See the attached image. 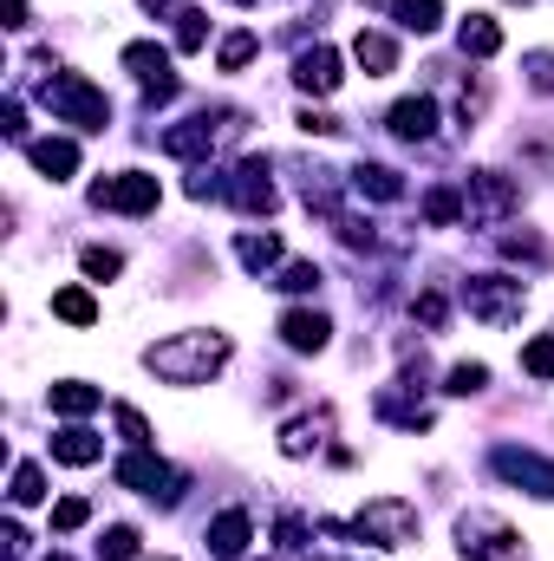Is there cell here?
<instances>
[{
	"instance_id": "1",
	"label": "cell",
	"mask_w": 554,
	"mask_h": 561,
	"mask_svg": "<svg viewBox=\"0 0 554 561\" xmlns=\"http://www.w3.org/2000/svg\"><path fill=\"white\" fill-rule=\"evenodd\" d=\"M143 366H150L163 386H209V379L229 366V333H216V327L170 333V340L143 346Z\"/></svg>"
},
{
	"instance_id": "2",
	"label": "cell",
	"mask_w": 554,
	"mask_h": 561,
	"mask_svg": "<svg viewBox=\"0 0 554 561\" xmlns=\"http://www.w3.org/2000/svg\"><path fill=\"white\" fill-rule=\"evenodd\" d=\"M39 105H46L59 125H79V131H105V125H112V99H105L85 72H46V79H39Z\"/></svg>"
},
{
	"instance_id": "3",
	"label": "cell",
	"mask_w": 554,
	"mask_h": 561,
	"mask_svg": "<svg viewBox=\"0 0 554 561\" xmlns=\"http://www.w3.org/2000/svg\"><path fill=\"white\" fill-rule=\"evenodd\" d=\"M242 131H249V112L216 105V112H196V118L170 125V131H163V150H170V157H183V163H203V157H216L222 144H235Z\"/></svg>"
},
{
	"instance_id": "4",
	"label": "cell",
	"mask_w": 554,
	"mask_h": 561,
	"mask_svg": "<svg viewBox=\"0 0 554 561\" xmlns=\"http://www.w3.org/2000/svg\"><path fill=\"white\" fill-rule=\"evenodd\" d=\"M333 536H359V542H379V549H405V542H417V510L405 503V496H372L346 529L339 523H326Z\"/></svg>"
},
{
	"instance_id": "5",
	"label": "cell",
	"mask_w": 554,
	"mask_h": 561,
	"mask_svg": "<svg viewBox=\"0 0 554 561\" xmlns=\"http://www.w3.org/2000/svg\"><path fill=\"white\" fill-rule=\"evenodd\" d=\"M457 556L463 561H522V536L496 510H463L457 516Z\"/></svg>"
},
{
	"instance_id": "6",
	"label": "cell",
	"mask_w": 554,
	"mask_h": 561,
	"mask_svg": "<svg viewBox=\"0 0 554 561\" xmlns=\"http://www.w3.org/2000/svg\"><path fill=\"white\" fill-rule=\"evenodd\" d=\"M463 307H470V320H483V327H516L522 307H529V287L516 275H470Z\"/></svg>"
},
{
	"instance_id": "7",
	"label": "cell",
	"mask_w": 554,
	"mask_h": 561,
	"mask_svg": "<svg viewBox=\"0 0 554 561\" xmlns=\"http://www.w3.org/2000/svg\"><path fill=\"white\" fill-rule=\"evenodd\" d=\"M112 477H118L125 490H138V496H157V503H176V496H183V470H170L163 457H150V444H131V450L112 463Z\"/></svg>"
},
{
	"instance_id": "8",
	"label": "cell",
	"mask_w": 554,
	"mask_h": 561,
	"mask_svg": "<svg viewBox=\"0 0 554 561\" xmlns=\"http://www.w3.org/2000/svg\"><path fill=\"white\" fill-rule=\"evenodd\" d=\"M516 203H522L516 176H503V170H470V183H463V216H470V222H503Z\"/></svg>"
},
{
	"instance_id": "9",
	"label": "cell",
	"mask_w": 554,
	"mask_h": 561,
	"mask_svg": "<svg viewBox=\"0 0 554 561\" xmlns=\"http://www.w3.org/2000/svg\"><path fill=\"white\" fill-rule=\"evenodd\" d=\"M92 203H99V209H118V216H150V209L163 203V190H157V176H143V170H118V176H99V183H92Z\"/></svg>"
},
{
	"instance_id": "10",
	"label": "cell",
	"mask_w": 554,
	"mask_h": 561,
	"mask_svg": "<svg viewBox=\"0 0 554 561\" xmlns=\"http://www.w3.org/2000/svg\"><path fill=\"white\" fill-rule=\"evenodd\" d=\"M489 470H496V477H509V483H522L529 496H549V503H554V457H542V450L496 444V450H489Z\"/></svg>"
},
{
	"instance_id": "11",
	"label": "cell",
	"mask_w": 554,
	"mask_h": 561,
	"mask_svg": "<svg viewBox=\"0 0 554 561\" xmlns=\"http://www.w3.org/2000/svg\"><path fill=\"white\" fill-rule=\"evenodd\" d=\"M125 66L138 72V85H143V99H150V105L176 99V85H183V79L170 72V53H163L157 39H131V46H125Z\"/></svg>"
},
{
	"instance_id": "12",
	"label": "cell",
	"mask_w": 554,
	"mask_h": 561,
	"mask_svg": "<svg viewBox=\"0 0 554 561\" xmlns=\"http://www.w3.org/2000/svg\"><path fill=\"white\" fill-rule=\"evenodd\" d=\"M222 203H235V209H249V216H268L275 209V183H268V163H235L229 176H222Z\"/></svg>"
},
{
	"instance_id": "13",
	"label": "cell",
	"mask_w": 554,
	"mask_h": 561,
	"mask_svg": "<svg viewBox=\"0 0 554 561\" xmlns=\"http://www.w3.org/2000/svg\"><path fill=\"white\" fill-rule=\"evenodd\" d=\"M280 340H287V353H326L333 320H326L320 307H287V313H280Z\"/></svg>"
},
{
	"instance_id": "14",
	"label": "cell",
	"mask_w": 554,
	"mask_h": 561,
	"mask_svg": "<svg viewBox=\"0 0 554 561\" xmlns=\"http://www.w3.org/2000/svg\"><path fill=\"white\" fill-rule=\"evenodd\" d=\"M339 79H346V72H339V53H333V46H307V53L293 59V85L313 92V99L339 92Z\"/></svg>"
},
{
	"instance_id": "15",
	"label": "cell",
	"mask_w": 554,
	"mask_h": 561,
	"mask_svg": "<svg viewBox=\"0 0 554 561\" xmlns=\"http://www.w3.org/2000/svg\"><path fill=\"white\" fill-rule=\"evenodd\" d=\"M326 437H333V412H326V405H320V412H300V419L280 424V457H313Z\"/></svg>"
},
{
	"instance_id": "16",
	"label": "cell",
	"mask_w": 554,
	"mask_h": 561,
	"mask_svg": "<svg viewBox=\"0 0 554 561\" xmlns=\"http://www.w3.org/2000/svg\"><path fill=\"white\" fill-rule=\"evenodd\" d=\"M385 125H392V138H405V144H430L437 138V99H424V92L417 99H399Z\"/></svg>"
},
{
	"instance_id": "17",
	"label": "cell",
	"mask_w": 554,
	"mask_h": 561,
	"mask_svg": "<svg viewBox=\"0 0 554 561\" xmlns=\"http://www.w3.org/2000/svg\"><path fill=\"white\" fill-rule=\"evenodd\" d=\"M255 542V523H249V510H222L216 523H209V556L216 561H242V549Z\"/></svg>"
},
{
	"instance_id": "18",
	"label": "cell",
	"mask_w": 554,
	"mask_h": 561,
	"mask_svg": "<svg viewBox=\"0 0 554 561\" xmlns=\"http://www.w3.org/2000/svg\"><path fill=\"white\" fill-rule=\"evenodd\" d=\"M26 163H33L39 176L66 183V176L79 170V144H72V138H33V144H26Z\"/></svg>"
},
{
	"instance_id": "19",
	"label": "cell",
	"mask_w": 554,
	"mask_h": 561,
	"mask_svg": "<svg viewBox=\"0 0 554 561\" xmlns=\"http://www.w3.org/2000/svg\"><path fill=\"white\" fill-rule=\"evenodd\" d=\"M105 457V444L85 431V424H66V431H53V463H72V470H85V463H99Z\"/></svg>"
},
{
	"instance_id": "20",
	"label": "cell",
	"mask_w": 554,
	"mask_h": 561,
	"mask_svg": "<svg viewBox=\"0 0 554 561\" xmlns=\"http://www.w3.org/2000/svg\"><path fill=\"white\" fill-rule=\"evenodd\" d=\"M457 46H463V59H496V53H503V26H496L489 13H470V20L457 26Z\"/></svg>"
},
{
	"instance_id": "21",
	"label": "cell",
	"mask_w": 554,
	"mask_h": 561,
	"mask_svg": "<svg viewBox=\"0 0 554 561\" xmlns=\"http://www.w3.org/2000/svg\"><path fill=\"white\" fill-rule=\"evenodd\" d=\"M235 255H242V268H249V275H268V268H280V236H275V229H262V236H255V229H242V236H235Z\"/></svg>"
},
{
	"instance_id": "22",
	"label": "cell",
	"mask_w": 554,
	"mask_h": 561,
	"mask_svg": "<svg viewBox=\"0 0 554 561\" xmlns=\"http://www.w3.org/2000/svg\"><path fill=\"white\" fill-rule=\"evenodd\" d=\"M353 190L372 196V203H399V196H405V176H399L392 163H359V170H353Z\"/></svg>"
},
{
	"instance_id": "23",
	"label": "cell",
	"mask_w": 554,
	"mask_h": 561,
	"mask_svg": "<svg viewBox=\"0 0 554 561\" xmlns=\"http://www.w3.org/2000/svg\"><path fill=\"white\" fill-rule=\"evenodd\" d=\"M353 59H359V66H366L372 79H385V72H399V46H392L385 33H359V39H353Z\"/></svg>"
},
{
	"instance_id": "24",
	"label": "cell",
	"mask_w": 554,
	"mask_h": 561,
	"mask_svg": "<svg viewBox=\"0 0 554 561\" xmlns=\"http://www.w3.org/2000/svg\"><path fill=\"white\" fill-rule=\"evenodd\" d=\"M46 399H53L59 419H85V412H99V386H85V379H59Z\"/></svg>"
},
{
	"instance_id": "25",
	"label": "cell",
	"mask_w": 554,
	"mask_h": 561,
	"mask_svg": "<svg viewBox=\"0 0 554 561\" xmlns=\"http://www.w3.org/2000/svg\"><path fill=\"white\" fill-rule=\"evenodd\" d=\"M379 7H392L405 33H437L443 26V0H379Z\"/></svg>"
},
{
	"instance_id": "26",
	"label": "cell",
	"mask_w": 554,
	"mask_h": 561,
	"mask_svg": "<svg viewBox=\"0 0 554 561\" xmlns=\"http://www.w3.org/2000/svg\"><path fill=\"white\" fill-rule=\"evenodd\" d=\"M53 313H59L66 327H92V320H99V300H92L85 287H59V294H53Z\"/></svg>"
},
{
	"instance_id": "27",
	"label": "cell",
	"mask_w": 554,
	"mask_h": 561,
	"mask_svg": "<svg viewBox=\"0 0 554 561\" xmlns=\"http://www.w3.org/2000/svg\"><path fill=\"white\" fill-rule=\"evenodd\" d=\"M13 510H33V503H46V470L39 463H13Z\"/></svg>"
},
{
	"instance_id": "28",
	"label": "cell",
	"mask_w": 554,
	"mask_h": 561,
	"mask_svg": "<svg viewBox=\"0 0 554 561\" xmlns=\"http://www.w3.org/2000/svg\"><path fill=\"white\" fill-rule=\"evenodd\" d=\"M176 46L183 53H203L209 46V13L203 7H176Z\"/></svg>"
},
{
	"instance_id": "29",
	"label": "cell",
	"mask_w": 554,
	"mask_h": 561,
	"mask_svg": "<svg viewBox=\"0 0 554 561\" xmlns=\"http://www.w3.org/2000/svg\"><path fill=\"white\" fill-rule=\"evenodd\" d=\"M255 46H262V39H255L249 26H235V33H229V39L216 46V66H222V72H242V66L255 59Z\"/></svg>"
},
{
	"instance_id": "30",
	"label": "cell",
	"mask_w": 554,
	"mask_h": 561,
	"mask_svg": "<svg viewBox=\"0 0 554 561\" xmlns=\"http://www.w3.org/2000/svg\"><path fill=\"white\" fill-rule=\"evenodd\" d=\"M483 386H489V366H483V359H463V366H450V379H443L450 399H476Z\"/></svg>"
},
{
	"instance_id": "31",
	"label": "cell",
	"mask_w": 554,
	"mask_h": 561,
	"mask_svg": "<svg viewBox=\"0 0 554 561\" xmlns=\"http://www.w3.org/2000/svg\"><path fill=\"white\" fill-rule=\"evenodd\" d=\"M424 222H437V229L463 222V190H430L424 196Z\"/></svg>"
},
{
	"instance_id": "32",
	"label": "cell",
	"mask_w": 554,
	"mask_h": 561,
	"mask_svg": "<svg viewBox=\"0 0 554 561\" xmlns=\"http://www.w3.org/2000/svg\"><path fill=\"white\" fill-rule=\"evenodd\" d=\"M522 373H529V379H554V333H535V340L522 346Z\"/></svg>"
},
{
	"instance_id": "33",
	"label": "cell",
	"mask_w": 554,
	"mask_h": 561,
	"mask_svg": "<svg viewBox=\"0 0 554 561\" xmlns=\"http://www.w3.org/2000/svg\"><path fill=\"white\" fill-rule=\"evenodd\" d=\"M412 320H417V327H430V333H437V327L450 320V300H443L437 287H424V294H412Z\"/></svg>"
},
{
	"instance_id": "34",
	"label": "cell",
	"mask_w": 554,
	"mask_h": 561,
	"mask_svg": "<svg viewBox=\"0 0 554 561\" xmlns=\"http://www.w3.org/2000/svg\"><path fill=\"white\" fill-rule=\"evenodd\" d=\"M79 268H85V280H118L125 275V255H118V249H85Z\"/></svg>"
},
{
	"instance_id": "35",
	"label": "cell",
	"mask_w": 554,
	"mask_h": 561,
	"mask_svg": "<svg viewBox=\"0 0 554 561\" xmlns=\"http://www.w3.org/2000/svg\"><path fill=\"white\" fill-rule=\"evenodd\" d=\"M99 556L105 561H138V529H131V523H112L105 542H99Z\"/></svg>"
},
{
	"instance_id": "36",
	"label": "cell",
	"mask_w": 554,
	"mask_h": 561,
	"mask_svg": "<svg viewBox=\"0 0 554 561\" xmlns=\"http://www.w3.org/2000/svg\"><path fill=\"white\" fill-rule=\"evenodd\" d=\"M503 255H509V262H529V268H542V262H549V242L522 229V236H503Z\"/></svg>"
},
{
	"instance_id": "37",
	"label": "cell",
	"mask_w": 554,
	"mask_h": 561,
	"mask_svg": "<svg viewBox=\"0 0 554 561\" xmlns=\"http://www.w3.org/2000/svg\"><path fill=\"white\" fill-rule=\"evenodd\" d=\"M483 105H489V85H483V79H470V85H463V92H457V125H463V131H470V125H476V118H483Z\"/></svg>"
},
{
	"instance_id": "38",
	"label": "cell",
	"mask_w": 554,
	"mask_h": 561,
	"mask_svg": "<svg viewBox=\"0 0 554 561\" xmlns=\"http://www.w3.org/2000/svg\"><path fill=\"white\" fill-rule=\"evenodd\" d=\"M522 79H529L542 99H554V53H522Z\"/></svg>"
},
{
	"instance_id": "39",
	"label": "cell",
	"mask_w": 554,
	"mask_h": 561,
	"mask_svg": "<svg viewBox=\"0 0 554 561\" xmlns=\"http://www.w3.org/2000/svg\"><path fill=\"white\" fill-rule=\"evenodd\" d=\"M275 287L280 294H313V287H320V268H313V262H287L275 275Z\"/></svg>"
},
{
	"instance_id": "40",
	"label": "cell",
	"mask_w": 554,
	"mask_h": 561,
	"mask_svg": "<svg viewBox=\"0 0 554 561\" xmlns=\"http://www.w3.org/2000/svg\"><path fill=\"white\" fill-rule=\"evenodd\" d=\"M85 523H92V503H85V496H66V503L53 510V529H59V536H72V529H85Z\"/></svg>"
},
{
	"instance_id": "41",
	"label": "cell",
	"mask_w": 554,
	"mask_h": 561,
	"mask_svg": "<svg viewBox=\"0 0 554 561\" xmlns=\"http://www.w3.org/2000/svg\"><path fill=\"white\" fill-rule=\"evenodd\" d=\"M112 419H118V431H125V444H150V424H143V412H131V405H112Z\"/></svg>"
},
{
	"instance_id": "42",
	"label": "cell",
	"mask_w": 554,
	"mask_h": 561,
	"mask_svg": "<svg viewBox=\"0 0 554 561\" xmlns=\"http://www.w3.org/2000/svg\"><path fill=\"white\" fill-rule=\"evenodd\" d=\"M300 131H307V138H333V131H339V118H326V112H313V105H307V112H300Z\"/></svg>"
},
{
	"instance_id": "43",
	"label": "cell",
	"mask_w": 554,
	"mask_h": 561,
	"mask_svg": "<svg viewBox=\"0 0 554 561\" xmlns=\"http://www.w3.org/2000/svg\"><path fill=\"white\" fill-rule=\"evenodd\" d=\"M20 118H26V112H20V99H7V105H0V131H7V138H26V125H20Z\"/></svg>"
},
{
	"instance_id": "44",
	"label": "cell",
	"mask_w": 554,
	"mask_h": 561,
	"mask_svg": "<svg viewBox=\"0 0 554 561\" xmlns=\"http://www.w3.org/2000/svg\"><path fill=\"white\" fill-rule=\"evenodd\" d=\"M300 536H307V523H300V516H280V549H287V556L300 549Z\"/></svg>"
},
{
	"instance_id": "45",
	"label": "cell",
	"mask_w": 554,
	"mask_h": 561,
	"mask_svg": "<svg viewBox=\"0 0 554 561\" xmlns=\"http://www.w3.org/2000/svg\"><path fill=\"white\" fill-rule=\"evenodd\" d=\"M7 26H26V0H7Z\"/></svg>"
},
{
	"instance_id": "46",
	"label": "cell",
	"mask_w": 554,
	"mask_h": 561,
	"mask_svg": "<svg viewBox=\"0 0 554 561\" xmlns=\"http://www.w3.org/2000/svg\"><path fill=\"white\" fill-rule=\"evenodd\" d=\"M53 561H72V556H53Z\"/></svg>"
},
{
	"instance_id": "47",
	"label": "cell",
	"mask_w": 554,
	"mask_h": 561,
	"mask_svg": "<svg viewBox=\"0 0 554 561\" xmlns=\"http://www.w3.org/2000/svg\"><path fill=\"white\" fill-rule=\"evenodd\" d=\"M242 7H255V0H242Z\"/></svg>"
},
{
	"instance_id": "48",
	"label": "cell",
	"mask_w": 554,
	"mask_h": 561,
	"mask_svg": "<svg viewBox=\"0 0 554 561\" xmlns=\"http://www.w3.org/2000/svg\"><path fill=\"white\" fill-rule=\"evenodd\" d=\"M157 561H170V556H157Z\"/></svg>"
}]
</instances>
